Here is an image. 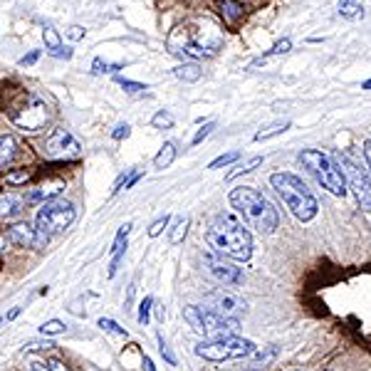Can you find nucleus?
Wrapping results in <instances>:
<instances>
[{
    "instance_id": "obj_1",
    "label": "nucleus",
    "mask_w": 371,
    "mask_h": 371,
    "mask_svg": "<svg viewBox=\"0 0 371 371\" xmlns=\"http://www.w3.org/2000/svg\"><path fill=\"white\" fill-rule=\"evenodd\" d=\"M223 45V32L213 20L198 18L191 23L173 27L166 40V47L171 55L183 60H203L213 57Z\"/></svg>"
},
{
    "instance_id": "obj_2",
    "label": "nucleus",
    "mask_w": 371,
    "mask_h": 371,
    "mask_svg": "<svg viewBox=\"0 0 371 371\" xmlns=\"http://www.w3.org/2000/svg\"><path fill=\"white\" fill-rule=\"evenodd\" d=\"M205 243H208L210 253L238 260V262H245L253 255V235L243 225L240 218L228 210L213 218V223L205 230Z\"/></svg>"
},
{
    "instance_id": "obj_3",
    "label": "nucleus",
    "mask_w": 371,
    "mask_h": 371,
    "mask_svg": "<svg viewBox=\"0 0 371 371\" xmlns=\"http://www.w3.org/2000/svg\"><path fill=\"white\" fill-rule=\"evenodd\" d=\"M228 201H230V205L243 216V221H245L250 228L258 230V233L272 235L278 230V225H280L278 208H275V205H272L260 191H255L250 186H238V188L230 191Z\"/></svg>"
},
{
    "instance_id": "obj_4",
    "label": "nucleus",
    "mask_w": 371,
    "mask_h": 371,
    "mask_svg": "<svg viewBox=\"0 0 371 371\" xmlns=\"http://www.w3.org/2000/svg\"><path fill=\"white\" fill-rule=\"evenodd\" d=\"M270 186L278 191V196L282 198V203L290 208V213L297 218V221L309 223L315 221L317 213H319V203H317L315 193L309 191L304 181L295 173H272L270 176Z\"/></svg>"
},
{
    "instance_id": "obj_5",
    "label": "nucleus",
    "mask_w": 371,
    "mask_h": 371,
    "mask_svg": "<svg viewBox=\"0 0 371 371\" xmlns=\"http://www.w3.org/2000/svg\"><path fill=\"white\" fill-rule=\"evenodd\" d=\"M297 159H300V164L312 173V179H315L322 188H327V191L337 198L346 196L344 173L339 171V166H337V161H334L332 156L322 154L319 148H304V151H300Z\"/></svg>"
},
{
    "instance_id": "obj_6",
    "label": "nucleus",
    "mask_w": 371,
    "mask_h": 371,
    "mask_svg": "<svg viewBox=\"0 0 371 371\" xmlns=\"http://www.w3.org/2000/svg\"><path fill=\"white\" fill-rule=\"evenodd\" d=\"M183 319L196 329L198 334H203L205 339H225V337H235V332L240 329V319H230V317H221L210 309L201 307V304H188L183 307Z\"/></svg>"
},
{
    "instance_id": "obj_7",
    "label": "nucleus",
    "mask_w": 371,
    "mask_h": 371,
    "mask_svg": "<svg viewBox=\"0 0 371 371\" xmlns=\"http://www.w3.org/2000/svg\"><path fill=\"white\" fill-rule=\"evenodd\" d=\"M74 218H77V208H74L72 201H62V198H57V201H49V203H45L43 208L37 210L35 230L49 240L52 235L65 233V230L74 223Z\"/></svg>"
},
{
    "instance_id": "obj_8",
    "label": "nucleus",
    "mask_w": 371,
    "mask_h": 371,
    "mask_svg": "<svg viewBox=\"0 0 371 371\" xmlns=\"http://www.w3.org/2000/svg\"><path fill=\"white\" fill-rule=\"evenodd\" d=\"M334 161H337L339 171L344 173L346 188H352L354 196H357L359 208L364 210V213H371V179H369V173L361 168V164H359L349 151H339V154L334 156Z\"/></svg>"
},
{
    "instance_id": "obj_9",
    "label": "nucleus",
    "mask_w": 371,
    "mask_h": 371,
    "mask_svg": "<svg viewBox=\"0 0 371 371\" xmlns=\"http://www.w3.org/2000/svg\"><path fill=\"white\" fill-rule=\"evenodd\" d=\"M258 346L250 339L243 337H225V339L201 341L196 344V357L205 359V361H233V359H247Z\"/></svg>"
},
{
    "instance_id": "obj_10",
    "label": "nucleus",
    "mask_w": 371,
    "mask_h": 371,
    "mask_svg": "<svg viewBox=\"0 0 371 371\" xmlns=\"http://www.w3.org/2000/svg\"><path fill=\"white\" fill-rule=\"evenodd\" d=\"M49 117H52V111H49L47 102L37 94H25L10 109L12 124L23 131H40L49 122Z\"/></svg>"
},
{
    "instance_id": "obj_11",
    "label": "nucleus",
    "mask_w": 371,
    "mask_h": 371,
    "mask_svg": "<svg viewBox=\"0 0 371 371\" xmlns=\"http://www.w3.org/2000/svg\"><path fill=\"white\" fill-rule=\"evenodd\" d=\"M205 309L216 312L221 317H230V319H238V315H243L247 309V302L243 300L238 292L228 290V287H218V290H210L203 295Z\"/></svg>"
},
{
    "instance_id": "obj_12",
    "label": "nucleus",
    "mask_w": 371,
    "mask_h": 371,
    "mask_svg": "<svg viewBox=\"0 0 371 371\" xmlns=\"http://www.w3.org/2000/svg\"><path fill=\"white\" fill-rule=\"evenodd\" d=\"M203 270L208 272L210 278L221 284H228V287H238V284L245 282V275H243V267H238L230 260L221 258L216 253H203Z\"/></svg>"
},
{
    "instance_id": "obj_13",
    "label": "nucleus",
    "mask_w": 371,
    "mask_h": 371,
    "mask_svg": "<svg viewBox=\"0 0 371 371\" xmlns=\"http://www.w3.org/2000/svg\"><path fill=\"white\" fill-rule=\"evenodd\" d=\"M43 154L47 159H74L80 156V142L67 129H55L45 139Z\"/></svg>"
},
{
    "instance_id": "obj_14",
    "label": "nucleus",
    "mask_w": 371,
    "mask_h": 371,
    "mask_svg": "<svg viewBox=\"0 0 371 371\" xmlns=\"http://www.w3.org/2000/svg\"><path fill=\"white\" fill-rule=\"evenodd\" d=\"M8 240L15 243V245H25V247L47 245V238H43V235L37 233L30 223H15V225H10V228H8Z\"/></svg>"
},
{
    "instance_id": "obj_15",
    "label": "nucleus",
    "mask_w": 371,
    "mask_h": 371,
    "mask_svg": "<svg viewBox=\"0 0 371 371\" xmlns=\"http://www.w3.org/2000/svg\"><path fill=\"white\" fill-rule=\"evenodd\" d=\"M43 40H45V49H47V55L57 57V60H69V57H72V49L62 45L60 35H57V30L52 27V25H45V27H43Z\"/></svg>"
},
{
    "instance_id": "obj_16",
    "label": "nucleus",
    "mask_w": 371,
    "mask_h": 371,
    "mask_svg": "<svg viewBox=\"0 0 371 371\" xmlns=\"http://www.w3.org/2000/svg\"><path fill=\"white\" fill-rule=\"evenodd\" d=\"M23 213V198L15 193H3L0 196V218H15Z\"/></svg>"
},
{
    "instance_id": "obj_17",
    "label": "nucleus",
    "mask_w": 371,
    "mask_h": 371,
    "mask_svg": "<svg viewBox=\"0 0 371 371\" xmlns=\"http://www.w3.org/2000/svg\"><path fill=\"white\" fill-rule=\"evenodd\" d=\"M62 188H65V186L62 183H55V186H40V188H32L30 191V196H27V201H30V203H49V201H52V198L55 196H60L62 193Z\"/></svg>"
},
{
    "instance_id": "obj_18",
    "label": "nucleus",
    "mask_w": 371,
    "mask_h": 371,
    "mask_svg": "<svg viewBox=\"0 0 371 371\" xmlns=\"http://www.w3.org/2000/svg\"><path fill=\"white\" fill-rule=\"evenodd\" d=\"M218 8H221L223 20H225L228 25H235L238 20L243 18V12H245L238 0H218Z\"/></svg>"
},
{
    "instance_id": "obj_19",
    "label": "nucleus",
    "mask_w": 371,
    "mask_h": 371,
    "mask_svg": "<svg viewBox=\"0 0 371 371\" xmlns=\"http://www.w3.org/2000/svg\"><path fill=\"white\" fill-rule=\"evenodd\" d=\"M176 156H179V148H176V144L173 142H166L164 146H161V151L156 154L154 159V166L159 168V171H164V168H168L176 161Z\"/></svg>"
},
{
    "instance_id": "obj_20",
    "label": "nucleus",
    "mask_w": 371,
    "mask_h": 371,
    "mask_svg": "<svg viewBox=\"0 0 371 371\" xmlns=\"http://www.w3.org/2000/svg\"><path fill=\"white\" fill-rule=\"evenodd\" d=\"M18 151V142L10 134H0V168H5Z\"/></svg>"
},
{
    "instance_id": "obj_21",
    "label": "nucleus",
    "mask_w": 371,
    "mask_h": 371,
    "mask_svg": "<svg viewBox=\"0 0 371 371\" xmlns=\"http://www.w3.org/2000/svg\"><path fill=\"white\" fill-rule=\"evenodd\" d=\"M339 15L344 20L364 18V3L361 0H339Z\"/></svg>"
},
{
    "instance_id": "obj_22",
    "label": "nucleus",
    "mask_w": 371,
    "mask_h": 371,
    "mask_svg": "<svg viewBox=\"0 0 371 371\" xmlns=\"http://www.w3.org/2000/svg\"><path fill=\"white\" fill-rule=\"evenodd\" d=\"M292 126L290 119H282V122H272L267 124V126H262V129L255 134V142H267V139H272V136H280L282 131H287Z\"/></svg>"
},
{
    "instance_id": "obj_23",
    "label": "nucleus",
    "mask_w": 371,
    "mask_h": 371,
    "mask_svg": "<svg viewBox=\"0 0 371 371\" xmlns=\"http://www.w3.org/2000/svg\"><path fill=\"white\" fill-rule=\"evenodd\" d=\"M262 166V156H250V159H245L243 164H238V166L233 168V171H228V176L225 179L228 181H235L238 176H245V173H253L255 168Z\"/></svg>"
},
{
    "instance_id": "obj_24",
    "label": "nucleus",
    "mask_w": 371,
    "mask_h": 371,
    "mask_svg": "<svg viewBox=\"0 0 371 371\" xmlns=\"http://www.w3.org/2000/svg\"><path fill=\"white\" fill-rule=\"evenodd\" d=\"M188 225H191V218H188V216L176 218V221H173V225H171V230H168V240H171L173 245L183 243L186 233H188Z\"/></svg>"
},
{
    "instance_id": "obj_25",
    "label": "nucleus",
    "mask_w": 371,
    "mask_h": 371,
    "mask_svg": "<svg viewBox=\"0 0 371 371\" xmlns=\"http://www.w3.org/2000/svg\"><path fill=\"white\" fill-rule=\"evenodd\" d=\"M173 74L183 82H198L201 80V74H203V69L198 67V65H193V62H188V65H181V67L173 69Z\"/></svg>"
},
{
    "instance_id": "obj_26",
    "label": "nucleus",
    "mask_w": 371,
    "mask_h": 371,
    "mask_svg": "<svg viewBox=\"0 0 371 371\" xmlns=\"http://www.w3.org/2000/svg\"><path fill=\"white\" fill-rule=\"evenodd\" d=\"M119 69H124L122 62H106V60H102V57H97V60L92 62L94 74H111V72H119Z\"/></svg>"
},
{
    "instance_id": "obj_27",
    "label": "nucleus",
    "mask_w": 371,
    "mask_h": 371,
    "mask_svg": "<svg viewBox=\"0 0 371 371\" xmlns=\"http://www.w3.org/2000/svg\"><path fill=\"white\" fill-rule=\"evenodd\" d=\"M151 307H154V297L146 295L142 302H139V315H136V319H139L142 327H146L148 322H151Z\"/></svg>"
},
{
    "instance_id": "obj_28",
    "label": "nucleus",
    "mask_w": 371,
    "mask_h": 371,
    "mask_svg": "<svg viewBox=\"0 0 371 371\" xmlns=\"http://www.w3.org/2000/svg\"><path fill=\"white\" fill-rule=\"evenodd\" d=\"M67 332V327H65V322H60V319H47L40 327V334L43 337H57V334H65Z\"/></svg>"
},
{
    "instance_id": "obj_29",
    "label": "nucleus",
    "mask_w": 371,
    "mask_h": 371,
    "mask_svg": "<svg viewBox=\"0 0 371 371\" xmlns=\"http://www.w3.org/2000/svg\"><path fill=\"white\" fill-rule=\"evenodd\" d=\"M290 49H292V40H290V37H282V40H278V43L267 49V55L262 57V60H267V57H275V55H287Z\"/></svg>"
},
{
    "instance_id": "obj_30",
    "label": "nucleus",
    "mask_w": 371,
    "mask_h": 371,
    "mask_svg": "<svg viewBox=\"0 0 371 371\" xmlns=\"http://www.w3.org/2000/svg\"><path fill=\"white\" fill-rule=\"evenodd\" d=\"M240 159V151H228V154L218 156L216 161H210V171H216V168H223V166H230V164H235V161Z\"/></svg>"
},
{
    "instance_id": "obj_31",
    "label": "nucleus",
    "mask_w": 371,
    "mask_h": 371,
    "mask_svg": "<svg viewBox=\"0 0 371 371\" xmlns=\"http://www.w3.org/2000/svg\"><path fill=\"white\" fill-rule=\"evenodd\" d=\"M117 85L122 87L126 94H144L148 89V87L142 85V82H131V80H124V77H117Z\"/></svg>"
},
{
    "instance_id": "obj_32",
    "label": "nucleus",
    "mask_w": 371,
    "mask_h": 371,
    "mask_svg": "<svg viewBox=\"0 0 371 371\" xmlns=\"http://www.w3.org/2000/svg\"><path fill=\"white\" fill-rule=\"evenodd\" d=\"M97 324H99L102 329H104V332H109V334H117V337H126V329L119 327L117 322L109 319V317H102V319H99Z\"/></svg>"
},
{
    "instance_id": "obj_33",
    "label": "nucleus",
    "mask_w": 371,
    "mask_h": 371,
    "mask_svg": "<svg viewBox=\"0 0 371 371\" xmlns=\"http://www.w3.org/2000/svg\"><path fill=\"white\" fill-rule=\"evenodd\" d=\"M151 124H154L156 129H171V126H173V117L168 114V111L161 109V111H156V114H154Z\"/></svg>"
},
{
    "instance_id": "obj_34",
    "label": "nucleus",
    "mask_w": 371,
    "mask_h": 371,
    "mask_svg": "<svg viewBox=\"0 0 371 371\" xmlns=\"http://www.w3.org/2000/svg\"><path fill=\"white\" fill-rule=\"evenodd\" d=\"M168 223H171V218L168 216H164V218H159V221L151 223V225H148V238H159V235L168 228Z\"/></svg>"
},
{
    "instance_id": "obj_35",
    "label": "nucleus",
    "mask_w": 371,
    "mask_h": 371,
    "mask_svg": "<svg viewBox=\"0 0 371 371\" xmlns=\"http://www.w3.org/2000/svg\"><path fill=\"white\" fill-rule=\"evenodd\" d=\"M156 339H159V352H161V357L166 359V361H168L171 366H176V357H173L171 346H168L166 339H164V334H156Z\"/></svg>"
},
{
    "instance_id": "obj_36",
    "label": "nucleus",
    "mask_w": 371,
    "mask_h": 371,
    "mask_svg": "<svg viewBox=\"0 0 371 371\" xmlns=\"http://www.w3.org/2000/svg\"><path fill=\"white\" fill-rule=\"evenodd\" d=\"M275 354H278V346H270V349H262V352H258V349H255V352L250 354V357H253L255 361H260V364L265 366L267 361H270V359L275 357Z\"/></svg>"
},
{
    "instance_id": "obj_37",
    "label": "nucleus",
    "mask_w": 371,
    "mask_h": 371,
    "mask_svg": "<svg viewBox=\"0 0 371 371\" xmlns=\"http://www.w3.org/2000/svg\"><path fill=\"white\" fill-rule=\"evenodd\" d=\"M213 129H216V122H208V124H203V129H198L196 131V136H193V146H198V144H201V142H203V139H208V136H210V131H213Z\"/></svg>"
},
{
    "instance_id": "obj_38",
    "label": "nucleus",
    "mask_w": 371,
    "mask_h": 371,
    "mask_svg": "<svg viewBox=\"0 0 371 371\" xmlns=\"http://www.w3.org/2000/svg\"><path fill=\"white\" fill-rule=\"evenodd\" d=\"M131 134V126L129 124H119L117 129L111 131V139H117V142H122V139H126V136Z\"/></svg>"
},
{
    "instance_id": "obj_39",
    "label": "nucleus",
    "mask_w": 371,
    "mask_h": 371,
    "mask_svg": "<svg viewBox=\"0 0 371 371\" xmlns=\"http://www.w3.org/2000/svg\"><path fill=\"white\" fill-rule=\"evenodd\" d=\"M5 181H8V183H25V181H27V171H12V173H8Z\"/></svg>"
},
{
    "instance_id": "obj_40",
    "label": "nucleus",
    "mask_w": 371,
    "mask_h": 371,
    "mask_svg": "<svg viewBox=\"0 0 371 371\" xmlns=\"http://www.w3.org/2000/svg\"><path fill=\"white\" fill-rule=\"evenodd\" d=\"M40 52H43V49H32V52H27L25 57H20V65H23V67H27V65H35L37 57H40Z\"/></svg>"
},
{
    "instance_id": "obj_41",
    "label": "nucleus",
    "mask_w": 371,
    "mask_h": 371,
    "mask_svg": "<svg viewBox=\"0 0 371 371\" xmlns=\"http://www.w3.org/2000/svg\"><path fill=\"white\" fill-rule=\"evenodd\" d=\"M67 37L77 43V40H82V37H85V27H82V25H72V27L67 30Z\"/></svg>"
},
{
    "instance_id": "obj_42",
    "label": "nucleus",
    "mask_w": 371,
    "mask_h": 371,
    "mask_svg": "<svg viewBox=\"0 0 371 371\" xmlns=\"http://www.w3.org/2000/svg\"><path fill=\"white\" fill-rule=\"evenodd\" d=\"M361 154H364V161H366V168H369V179H371V139H366L364 142V148H361Z\"/></svg>"
},
{
    "instance_id": "obj_43",
    "label": "nucleus",
    "mask_w": 371,
    "mask_h": 371,
    "mask_svg": "<svg viewBox=\"0 0 371 371\" xmlns=\"http://www.w3.org/2000/svg\"><path fill=\"white\" fill-rule=\"evenodd\" d=\"M47 369H49V371H69V366H65L62 361L52 359V361H47Z\"/></svg>"
},
{
    "instance_id": "obj_44",
    "label": "nucleus",
    "mask_w": 371,
    "mask_h": 371,
    "mask_svg": "<svg viewBox=\"0 0 371 371\" xmlns=\"http://www.w3.org/2000/svg\"><path fill=\"white\" fill-rule=\"evenodd\" d=\"M142 366H144V371H156L154 361H151V357H146V354H144V359H142Z\"/></svg>"
},
{
    "instance_id": "obj_45",
    "label": "nucleus",
    "mask_w": 371,
    "mask_h": 371,
    "mask_svg": "<svg viewBox=\"0 0 371 371\" xmlns=\"http://www.w3.org/2000/svg\"><path fill=\"white\" fill-rule=\"evenodd\" d=\"M20 312H23V307H12L10 312H8V315L3 317V319H5V322H12V319H15V317L20 315Z\"/></svg>"
},
{
    "instance_id": "obj_46",
    "label": "nucleus",
    "mask_w": 371,
    "mask_h": 371,
    "mask_svg": "<svg viewBox=\"0 0 371 371\" xmlns=\"http://www.w3.org/2000/svg\"><path fill=\"white\" fill-rule=\"evenodd\" d=\"M30 371H49V369H47V364H43V361H32Z\"/></svg>"
},
{
    "instance_id": "obj_47",
    "label": "nucleus",
    "mask_w": 371,
    "mask_h": 371,
    "mask_svg": "<svg viewBox=\"0 0 371 371\" xmlns=\"http://www.w3.org/2000/svg\"><path fill=\"white\" fill-rule=\"evenodd\" d=\"M361 89H371V80H366L364 85H361Z\"/></svg>"
},
{
    "instance_id": "obj_48",
    "label": "nucleus",
    "mask_w": 371,
    "mask_h": 371,
    "mask_svg": "<svg viewBox=\"0 0 371 371\" xmlns=\"http://www.w3.org/2000/svg\"><path fill=\"white\" fill-rule=\"evenodd\" d=\"M3 250H5V240H3V238H0V253H3Z\"/></svg>"
},
{
    "instance_id": "obj_49",
    "label": "nucleus",
    "mask_w": 371,
    "mask_h": 371,
    "mask_svg": "<svg viewBox=\"0 0 371 371\" xmlns=\"http://www.w3.org/2000/svg\"><path fill=\"white\" fill-rule=\"evenodd\" d=\"M245 371H262V369H245Z\"/></svg>"
},
{
    "instance_id": "obj_50",
    "label": "nucleus",
    "mask_w": 371,
    "mask_h": 371,
    "mask_svg": "<svg viewBox=\"0 0 371 371\" xmlns=\"http://www.w3.org/2000/svg\"><path fill=\"white\" fill-rule=\"evenodd\" d=\"M3 322H5V319H3V317H0V327H3Z\"/></svg>"
}]
</instances>
